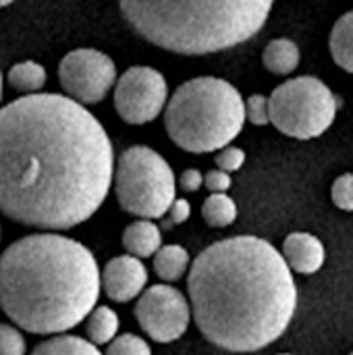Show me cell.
<instances>
[{"mask_svg": "<svg viewBox=\"0 0 353 355\" xmlns=\"http://www.w3.org/2000/svg\"><path fill=\"white\" fill-rule=\"evenodd\" d=\"M114 152L102 123L62 94L0 108V214L40 231L89 220L112 187Z\"/></svg>", "mask_w": 353, "mask_h": 355, "instance_id": "obj_1", "label": "cell"}, {"mask_svg": "<svg viewBox=\"0 0 353 355\" xmlns=\"http://www.w3.org/2000/svg\"><path fill=\"white\" fill-rule=\"evenodd\" d=\"M187 300L191 320L212 345L252 354L273 345L289 329L298 285L273 243L239 235L208 245L191 262Z\"/></svg>", "mask_w": 353, "mask_h": 355, "instance_id": "obj_2", "label": "cell"}, {"mask_svg": "<svg viewBox=\"0 0 353 355\" xmlns=\"http://www.w3.org/2000/svg\"><path fill=\"white\" fill-rule=\"evenodd\" d=\"M100 266L79 241L40 231L0 254V310L31 335H64L98 306Z\"/></svg>", "mask_w": 353, "mask_h": 355, "instance_id": "obj_3", "label": "cell"}, {"mask_svg": "<svg viewBox=\"0 0 353 355\" xmlns=\"http://www.w3.org/2000/svg\"><path fill=\"white\" fill-rule=\"evenodd\" d=\"M275 0H119L129 27L146 42L185 56L214 54L254 37Z\"/></svg>", "mask_w": 353, "mask_h": 355, "instance_id": "obj_4", "label": "cell"}, {"mask_svg": "<svg viewBox=\"0 0 353 355\" xmlns=\"http://www.w3.org/2000/svg\"><path fill=\"white\" fill-rule=\"evenodd\" d=\"M246 102L221 77H196L175 89L164 106V127L175 146L191 154L218 152L241 133Z\"/></svg>", "mask_w": 353, "mask_h": 355, "instance_id": "obj_5", "label": "cell"}, {"mask_svg": "<svg viewBox=\"0 0 353 355\" xmlns=\"http://www.w3.org/2000/svg\"><path fill=\"white\" fill-rule=\"evenodd\" d=\"M119 206L135 218H164L177 198V179L171 164L148 146L121 152L112 171Z\"/></svg>", "mask_w": 353, "mask_h": 355, "instance_id": "obj_6", "label": "cell"}, {"mask_svg": "<svg viewBox=\"0 0 353 355\" xmlns=\"http://www.w3.org/2000/svg\"><path fill=\"white\" fill-rule=\"evenodd\" d=\"M337 110V96L327 83L310 75L281 83L268 98L270 123L283 135L295 139L320 137L333 125Z\"/></svg>", "mask_w": 353, "mask_h": 355, "instance_id": "obj_7", "label": "cell"}, {"mask_svg": "<svg viewBox=\"0 0 353 355\" xmlns=\"http://www.w3.org/2000/svg\"><path fill=\"white\" fill-rule=\"evenodd\" d=\"M135 320L156 343H175L191 322V306L183 291L162 283L146 287L135 304Z\"/></svg>", "mask_w": 353, "mask_h": 355, "instance_id": "obj_8", "label": "cell"}, {"mask_svg": "<svg viewBox=\"0 0 353 355\" xmlns=\"http://www.w3.org/2000/svg\"><path fill=\"white\" fill-rule=\"evenodd\" d=\"M58 81L64 94L81 106L98 104L117 83V67L112 58L100 50L77 48L62 56Z\"/></svg>", "mask_w": 353, "mask_h": 355, "instance_id": "obj_9", "label": "cell"}, {"mask_svg": "<svg viewBox=\"0 0 353 355\" xmlns=\"http://www.w3.org/2000/svg\"><path fill=\"white\" fill-rule=\"evenodd\" d=\"M114 110L127 125H146L158 119L169 102V85L152 67H129L114 85Z\"/></svg>", "mask_w": 353, "mask_h": 355, "instance_id": "obj_10", "label": "cell"}, {"mask_svg": "<svg viewBox=\"0 0 353 355\" xmlns=\"http://www.w3.org/2000/svg\"><path fill=\"white\" fill-rule=\"evenodd\" d=\"M100 287L114 304H129L148 287V268L135 256H114L100 270Z\"/></svg>", "mask_w": 353, "mask_h": 355, "instance_id": "obj_11", "label": "cell"}, {"mask_svg": "<svg viewBox=\"0 0 353 355\" xmlns=\"http://www.w3.org/2000/svg\"><path fill=\"white\" fill-rule=\"evenodd\" d=\"M281 256L285 258L291 272L314 275L322 268L327 260V250L322 241L310 233H291L283 241Z\"/></svg>", "mask_w": 353, "mask_h": 355, "instance_id": "obj_12", "label": "cell"}, {"mask_svg": "<svg viewBox=\"0 0 353 355\" xmlns=\"http://www.w3.org/2000/svg\"><path fill=\"white\" fill-rule=\"evenodd\" d=\"M123 248L129 256L139 260L152 258L162 248V231L156 223L137 218L123 231Z\"/></svg>", "mask_w": 353, "mask_h": 355, "instance_id": "obj_13", "label": "cell"}, {"mask_svg": "<svg viewBox=\"0 0 353 355\" xmlns=\"http://www.w3.org/2000/svg\"><path fill=\"white\" fill-rule=\"evenodd\" d=\"M154 272L158 279H162L164 283H177L185 277V272H189L191 260H189V252L181 245H162L154 256Z\"/></svg>", "mask_w": 353, "mask_h": 355, "instance_id": "obj_14", "label": "cell"}, {"mask_svg": "<svg viewBox=\"0 0 353 355\" xmlns=\"http://www.w3.org/2000/svg\"><path fill=\"white\" fill-rule=\"evenodd\" d=\"M262 62L275 75H289L300 64V48L293 40L277 37L266 44L262 52Z\"/></svg>", "mask_w": 353, "mask_h": 355, "instance_id": "obj_15", "label": "cell"}, {"mask_svg": "<svg viewBox=\"0 0 353 355\" xmlns=\"http://www.w3.org/2000/svg\"><path fill=\"white\" fill-rule=\"evenodd\" d=\"M83 322H85V337L96 347L108 345L119 335V324H121L119 314L108 306H96Z\"/></svg>", "mask_w": 353, "mask_h": 355, "instance_id": "obj_16", "label": "cell"}, {"mask_svg": "<svg viewBox=\"0 0 353 355\" xmlns=\"http://www.w3.org/2000/svg\"><path fill=\"white\" fill-rule=\"evenodd\" d=\"M329 44H331V54L335 62L343 71L353 73V10L345 12L335 23Z\"/></svg>", "mask_w": 353, "mask_h": 355, "instance_id": "obj_17", "label": "cell"}, {"mask_svg": "<svg viewBox=\"0 0 353 355\" xmlns=\"http://www.w3.org/2000/svg\"><path fill=\"white\" fill-rule=\"evenodd\" d=\"M29 355H104L96 345L75 335H52L33 347Z\"/></svg>", "mask_w": 353, "mask_h": 355, "instance_id": "obj_18", "label": "cell"}, {"mask_svg": "<svg viewBox=\"0 0 353 355\" xmlns=\"http://www.w3.org/2000/svg\"><path fill=\"white\" fill-rule=\"evenodd\" d=\"M6 81L10 83L12 89L29 96V94H40V89L46 85V69L35 62V60H23L10 67Z\"/></svg>", "mask_w": 353, "mask_h": 355, "instance_id": "obj_19", "label": "cell"}, {"mask_svg": "<svg viewBox=\"0 0 353 355\" xmlns=\"http://www.w3.org/2000/svg\"><path fill=\"white\" fill-rule=\"evenodd\" d=\"M202 216L208 227L225 229L235 223L237 218V204L227 193H210L202 206Z\"/></svg>", "mask_w": 353, "mask_h": 355, "instance_id": "obj_20", "label": "cell"}, {"mask_svg": "<svg viewBox=\"0 0 353 355\" xmlns=\"http://www.w3.org/2000/svg\"><path fill=\"white\" fill-rule=\"evenodd\" d=\"M104 355H152V347L146 339L133 335V333H125V335H117Z\"/></svg>", "mask_w": 353, "mask_h": 355, "instance_id": "obj_21", "label": "cell"}, {"mask_svg": "<svg viewBox=\"0 0 353 355\" xmlns=\"http://www.w3.org/2000/svg\"><path fill=\"white\" fill-rule=\"evenodd\" d=\"M0 355H27V343L15 324L0 322Z\"/></svg>", "mask_w": 353, "mask_h": 355, "instance_id": "obj_22", "label": "cell"}, {"mask_svg": "<svg viewBox=\"0 0 353 355\" xmlns=\"http://www.w3.org/2000/svg\"><path fill=\"white\" fill-rule=\"evenodd\" d=\"M333 204L343 210V212H353V173H345L337 177L331 189Z\"/></svg>", "mask_w": 353, "mask_h": 355, "instance_id": "obj_23", "label": "cell"}, {"mask_svg": "<svg viewBox=\"0 0 353 355\" xmlns=\"http://www.w3.org/2000/svg\"><path fill=\"white\" fill-rule=\"evenodd\" d=\"M246 121H250L256 127L268 125L270 114H268V98L262 94H254L246 100Z\"/></svg>", "mask_w": 353, "mask_h": 355, "instance_id": "obj_24", "label": "cell"}, {"mask_svg": "<svg viewBox=\"0 0 353 355\" xmlns=\"http://www.w3.org/2000/svg\"><path fill=\"white\" fill-rule=\"evenodd\" d=\"M214 162H216V166L221 171L231 175V173L239 171L246 164V152L241 148H235V146H225V148H221L216 152Z\"/></svg>", "mask_w": 353, "mask_h": 355, "instance_id": "obj_25", "label": "cell"}, {"mask_svg": "<svg viewBox=\"0 0 353 355\" xmlns=\"http://www.w3.org/2000/svg\"><path fill=\"white\" fill-rule=\"evenodd\" d=\"M189 216H191V204L185 198H175V202L171 204V208L166 212L164 229H173L177 225H183L189 220Z\"/></svg>", "mask_w": 353, "mask_h": 355, "instance_id": "obj_26", "label": "cell"}, {"mask_svg": "<svg viewBox=\"0 0 353 355\" xmlns=\"http://www.w3.org/2000/svg\"><path fill=\"white\" fill-rule=\"evenodd\" d=\"M204 185L210 193H227L233 185V179L229 173L221 171V168H214V171H208L204 175Z\"/></svg>", "mask_w": 353, "mask_h": 355, "instance_id": "obj_27", "label": "cell"}, {"mask_svg": "<svg viewBox=\"0 0 353 355\" xmlns=\"http://www.w3.org/2000/svg\"><path fill=\"white\" fill-rule=\"evenodd\" d=\"M177 183H179V187H181L183 191L196 193V191H200L202 185H204V175H202L198 168H187V171L181 173V177H179Z\"/></svg>", "mask_w": 353, "mask_h": 355, "instance_id": "obj_28", "label": "cell"}, {"mask_svg": "<svg viewBox=\"0 0 353 355\" xmlns=\"http://www.w3.org/2000/svg\"><path fill=\"white\" fill-rule=\"evenodd\" d=\"M10 2H15V0H0V8H2V6H8Z\"/></svg>", "mask_w": 353, "mask_h": 355, "instance_id": "obj_29", "label": "cell"}, {"mask_svg": "<svg viewBox=\"0 0 353 355\" xmlns=\"http://www.w3.org/2000/svg\"><path fill=\"white\" fill-rule=\"evenodd\" d=\"M0 102H2V73H0Z\"/></svg>", "mask_w": 353, "mask_h": 355, "instance_id": "obj_30", "label": "cell"}, {"mask_svg": "<svg viewBox=\"0 0 353 355\" xmlns=\"http://www.w3.org/2000/svg\"><path fill=\"white\" fill-rule=\"evenodd\" d=\"M279 355H291V354H279Z\"/></svg>", "mask_w": 353, "mask_h": 355, "instance_id": "obj_31", "label": "cell"}, {"mask_svg": "<svg viewBox=\"0 0 353 355\" xmlns=\"http://www.w3.org/2000/svg\"><path fill=\"white\" fill-rule=\"evenodd\" d=\"M352 355H353V354H352Z\"/></svg>", "mask_w": 353, "mask_h": 355, "instance_id": "obj_32", "label": "cell"}]
</instances>
